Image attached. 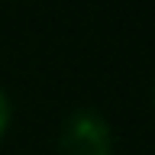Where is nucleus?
Listing matches in <instances>:
<instances>
[{
    "instance_id": "f03ea898",
    "label": "nucleus",
    "mask_w": 155,
    "mask_h": 155,
    "mask_svg": "<svg viewBox=\"0 0 155 155\" xmlns=\"http://www.w3.org/2000/svg\"><path fill=\"white\" fill-rule=\"evenodd\" d=\"M10 116H13V110H10V97L0 91V139H3L7 129H10Z\"/></svg>"
},
{
    "instance_id": "f257e3e1",
    "label": "nucleus",
    "mask_w": 155,
    "mask_h": 155,
    "mask_svg": "<svg viewBox=\"0 0 155 155\" xmlns=\"http://www.w3.org/2000/svg\"><path fill=\"white\" fill-rule=\"evenodd\" d=\"M58 155H113V133L104 116L78 110L58 136Z\"/></svg>"
}]
</instances>
